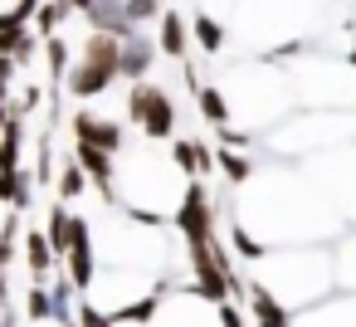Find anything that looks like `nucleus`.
I'll use <instances>...</instances> for the list:
<instances>
[{
	"instance_id": "f257e3e1",
	"label": "nucleus",
	"mask_w": 356,
	"mask_h": 327,
	"mask_svg": "<svg viewBox=\"0 0 356 327\" xmlns=\"http://www.w3.org/2000/svg\"><path fill=\"white\" fill-rule=\"evenodd\" d=\"M259 288H268L288 312L298 308H312L322 298H332L337 288V269H332V254L327 249H307V244H268L259 259Z\"/></svg>"
},
{
	"instance_id": "f03ea898",
	"label": "nucleus",
	"mask_w": 356,
	"mask_h": 327,
	"mask_svg": "<svg viewBox=\"0 0 356 327\" xmlns=\"http://www.w3.org/2000/svg\"><path fill=\"white\" fill-rule=\"evenodd\" d=\"M220 93H225V103H229V122H244V132H249V127H273L278 113L293 103V88H288L273 69H264V64H239V69H229V74L220 79Z\"/></svg>"
},
{
	"instance_id": "7ed1b4c3",
	"label": "nucleus",
	"mask_w": 356,
	"mask_h": 327,
	"mask_svg": "<svg viewBox=\"0 0 356 327\" xmlns=\"http://www.w3.org/2000/svg\"><path fill=\"white\" fill-rule=\"evenodd\" d=\"M118 49H122V35H108V30H88V40L79 45V59L64 69V88L79 98V103H93L103 98L113 83H118Z\"/></svg>"
},
{
	"instance_id": "20e7f679",
	"label": "nucleus",
	"mask_w": 356,
	"mask_h": 327,
	"mask_svg": "<svg viewBox=\"0 0 356 327\" xmlns=\"http://www.w3.org/2000/svg\"><path fill=\"white\" fill-rule=\"evenodd\" d=\"M127 118L152 142H171V132H176V103H171V93L156 88V83H147V79H137L127 88Z\"/></svg>"
},
{
	"instance_id": "39448f33",
	"label": "nucleus",
	"mask_w": 356,
	"mask_h": 327,
	"mask_svg": "<svg viewBox=\"0 0 356 327\" xmlns=\"http://www.w3.org/2000/svg\"><path fill=\"white\" fill-rule=\"evenodd\" d=\"M142 327H220V317H215V303L200 298L191 283H171Z\"/></svg>"
},
{
	"instance_id": "423d86ee",
	"label": "nucleus",
	"mask_w": 356,
	"mask_h": 327,
	"mask_svg": "<svg viewBox=\"0 0 356 327\" xmlns=\"http://www.w3.org/2000/svg\"><path fill=\"white\" fill-rule=\"evenodd\" d=\"M69 122H74V142L103 147V152H113V157H118V152H122V142H127V137H122V122H113V118H98L93 108H79Z\"/></svg>"
},
{
	"instance_id": "0eeeda50",
	"label": "nucleus",
	"mask_w": 356,
	"mask_h": 327,
	"mask_svg": "<svg viewBox=\"0 0 356 327\" xmlns=\"http://www.w3.org/2000/svg\"><path fill=\"white\" fill-rule=\"evenodd\" d=\"M156 54L186 64V54H191V25H186L181 10H161L156 15Z\"/></svg>"
},
{
	"instance_id": "6e6552de",
	"label": "nucleus",
	"mask_w": 356,
	"mask_h": 327,
	"mask_svg": "<svg viewBox=\"0 0 356 327\" xmlns=\"http://www.w3.org/2000/svg\"><path fill=\"white\" fill-rule=\"evenodd\" d=\"M152 59H156V45L152 40H137V35H122V49H118V79L137 83L152 74Z\"/></svg>"
},
{
	"instance_id": "1a4fd4ad",
	"label": "nucleus",
	"mask_w": 356,
	"mask_h": 327,
	"mask_svg": "<svg viewBox=\"0 0 356 327\" xmlns=\"http://www.w3.org/2000/svg\"><path fill=\"white\" fill-rule=\"evenodd\" d=\"M249 312H254V327H293V312L259 283H249Z\"/></svg>"
},
{
	"instance_id": "9d476101",
	"label": "nucleus",
	"mask_w": 356,
	"mask_h": 327,
	"mask_svg": "<svg viewBox=\"0 0 356 327\" xmlns=\"http://www.w3.org/2000/svg\"><path fill=\"white\" fill-rule=\"evenodd\" d=\"M215 171H220L229 186H244V181L259 171V161L249 157V147H220V152H215Z\"/></svg>"
},
{
	"instance_id": "9b49d317",
	"label": "nucleus",
	"mask_w": 356,
	"mask_h": 327,
	"mask_svg": "<svg viewBox=\"0 0 356 327\" xmlns=\"http://www.w3.org/2000/svg\"><path fill=\"white\" fill-rule=\"evenodd\" d=\"M25 264H30V273H35V283H49V273H54V249H49V234L44 230H30L25 234Z\"/></svg>"
},
{
	"instance_id": "f8f14e48",
	"label": "nucleus",
	"mask_w": 356,
	"mask_h": 327,
	"mask_svg": "<svg viewBox=\"0 0 356 327\" xmlns=\"http://www.w3.org/2000/svg\"><path fill=\"white\" fill-rule=\"evenodd\" d=\"M191 45H195L205 59L225 54V25H220V20H210V15H195V20H191Z\"/></svg>"
},
{
	"instance_id": "ddd939ff",
	"label": "nucleus",
	"mask_w": 356,
	"mask_h": 327,
	"mask_svg": "<svg viewBox=\"0 0 356 327\" xmlns=\"http://www.w3.org/2000/svg\"><path fill=\"white\" fill-rule=\"evenodd\" d=\"M49 249H54V259H64V249H69V234H74V215L64 210V205H54L49 210Z\"/></svg>"
},
{
	"instance_id": "4468645a",
	"label": "nucleus",
	"mask_w": 356,
	"mask_h": 327,
	"mask_svg": "<svg viewBox=\"0 0 356 327\" xmlns=\"http://www.w3.org/2000/svg\"><path fill=\"white\" fill-rule=\"evenodd\" d=\"M25 317L30 322H54V293H49V283H35L25 293Z\"/></svg>"
},
{
	"instance_id": "2eb2a0df",
	"label": "nucleus",
	"mask_w": 356,
	"mask_h": 327,
	"mask_svg": "<svg viewBox=\"0 0 356 327\" xmlns=\"http://www.w3.org/2000/svg\"><path fill=\"white\" fill-rule=\"evenodd\" d=\"M83 191H88L83 166H79V161H64V171H59V200H79Z\"/></svg>"
},
{
	"instance_id": "dca6fc26",
	"label": "nucleus",
	"mask_w": 356,
	"mask_h": 327,
	"mask_svg": "<svg viewBox=\"0 0 356 327\" xmlns=\"http://www.w3.org/2000/svg\"><path fill=\"white\" fill-rule=\"evenodd\" d=\"M332 269H337V278H341L346 288H356V234L341 244V259H332Z\"/></svg>"
},
{
	"instance_id": "f3484780",
	"label": "nucleus",
	"mask_w": 356,
	"mask_h": 327,
	"mask_svg": "<svg viewBox=\"0 0 356 327\" xmlns=\"http://www.w3.org/2000/svg\"><path fill=\"white\" fill-rule=\"evenodd\" d=\"M346 69L356 74V30H351V49H346Z\"/></svg>"
},
{
	"instance_id": "a211bd4d",
	"label": "nucleus",
	"mask_w": 356,
	"mask_h": 327,
	"mask_svg": "<svg viewBox=\"0 0 356 327\" xmlns=\"http://www.w3.org/2000/svg\"><path fill=\"white\" fill-rule=\"evenodd\" d=\"M0 303H6V264H0Z\"/></svg>"
}]
</instances>
